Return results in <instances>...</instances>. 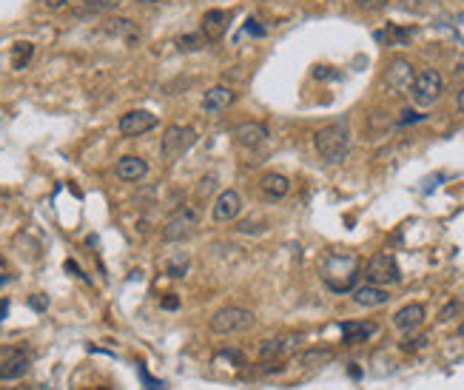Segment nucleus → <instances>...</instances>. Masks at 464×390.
<instances>
[{"instance_id":"nucleus-1","label":"nucleus","mask_w":464,"mask_h":390,"mask_svg":"<svg viewBox=\"0 0 464 390\" xmlns=\"http://www.w3.org/2000/svg\"><path fill=\"white\" fill-rule=\"evenodd\" d=\"M319 276L334 293H348L356 288V279L362 276V262L350 251H331L322 260Z\"/></svg>"},{"instance_id":"nucleus-2","label":"nucleus","mask_w":464,"mask_h":390,"mask_svg":"<svg viewBox=\"0 0 464 390\" xmlns=\"http://www.w3.org/2000/svg\"><path fill=\"white\" fill-rule=\"evenodd\" d=\"M314 145L319 151V157L328 160V163H339L345 160V154L350 148V131L348 126L342 123H334V126H325L314 134Z\"/></svg>"},{"instance_id":"nucleus-3","label":"nucleus","mask_w":464,"mask_h":390,"mask_svg":"<svg viewBox=\"0 0 464 390\" xmlns=\"http://www.w3.org/2000/svg\"><path fill=\"white\" fill-rule=\"evenodd\" d=\"M200 225V208L197 205H180L169 222L163 225V240L166 243H185Z\"/></svg>"},{"instance_id":"nucleus-4","label":"nucleus","mask_w":464,"mask_h":390,"mask_svg":"<svg viewBox=\"0 0 464 390\" xmlns=\"http://www.w3.org/2000/svg\"><path fill=\"white\" fill-rule=\"evenodd\" d=\"M441 92H444V80H441V74L436 71V68H425V71H419L416 77H413V86H410V97H413V103L419 106V109H427V106H433L439 97H441Z\"/></svg>"},{"instance_id":"nucleus-5","label":"nucleus","mask_w":464,"mask_h":390,"mask_svg":"<svg viewBox=\"0 0 464 390\" xmlns=\"http://www.w3.org/2000/svg\"><path fill=\"white\" fill-rule=\"evenodd\" d=\"M365 279L370 285L379 288H388V285H399L402 282V271L396 265V260L391 254H373L365 265Z\"/></svg>"},{"instance_id":"nucleus-6","label":"nucleus","mask_w":464,"mask_h":390,"mask_svg":"<svg viewBox=\"0 0 464 390\" xmlns=\"http://www.w3.org/2000/svg\"><path fill=\"white\" fill-rule=\"evenodd\" d=\"M254 314L245 307H219L216 314L211 317L208 328L214 334H240V331H248L254 325Z\"/></svg>"},{"instance_id":"nucleus-7","label":"nucleus","mask_w":464,"mask_h":390,"mask_svg":"<svg viewBox=\"0 0 464 390\" xmlns=\"http://www.w3.org/2000/svg\"><path fill=\"white\" fill-rule=\"evenodd\" d=\"M194 142H197V128H194V126H171V128H166V134H163L160 151H163V157H166L169 163H174V160L183 157V154H185Z\"/></svg>"},{"instance_id":"nucleus-8","label":"nucleus","mask_w":464,"mask_h":390,"mask_svg":"<svg viewBox=\"0 0 464 390\" xmlns=\"http://www.w3.org/2000/svg\"><path fill=\"white\" fill-rule=\"evenodd\" d=\"M413 77H416V71H413L410 60L393 57L391 66H388V71H384V83H388V89L393 95H408L410 86H413Z\"/></svg>"},{"instance_id":"nucleus-9","label":"nucleus","mask_w":464,"mask_h":390,"mask_svg":"<svg viewBox=\"0 0 464 390\" xmlns=\"http://www.w3.org/2000/svg\"><path fill=\"white\" fill-rule=\"evenodd\" d=\"M154 126H157V117H154L151 111H145V109H131L117 123V128H120L123 137H140V134L151 131Z\"/></svg>"},{"instance_id":"nucleus-10","label":"nucleus","mask_w":464,"mask_h":390,"mask_svg":"<svg viewBox=\"0 0 464 390\" xmlns=\"http://www.w3.org/2000/svg\"><path fill=\"white\" fill-rule=\"evenodd\" d=\"M228 20H231V15H228L225 9H208V12L202 15V23H200L202 37H205L208 43H219V40L225 37V32H228Z\"/></svg>"},{"instance_id":"nucleus-11","label":"nucleus","mask_w":464,"mask_h":390,"mask_svg":"<svg viewBox=\"0 0 464 390\" xmlns=\"http://www.w3.org/2000/svg\"><path fill=\"white\" fill-rule=\"evenodd\" d=\"M240 211H243L240 194H237L234 188H228V191H222V194L216 197V202H214V208H211V217H214V222H231V219L240 217Z\"/></svg>"},{"instance_id":"nucleus-12","label":"nucleus","mask_w":464,"mask_h":390,"mask_svg":"<svg viewBox=\"0 0 464 390\" xmlns=\"http://www.w3.org/2000/svg\"><path fill=\"white\" fill-rule=\"evenodd\" d=\"M234 103H237V92L231 86H211L202 95V111L205 114H219V111L231 109Z\"/></svg>"},{"instance_id":"nucleus-13","label":"nucleus","mask_w":464,"mask_h":390,"mask_svg":"<svg viewBox=\"0 0 464 390\" xmlns=\"http://www.w3.org/2000/svg\"><path fill=\"white\" fill-rule=\"evenodd\" d=\"M114 174L123 180V183H140L145 174H148V163L137 154H126V157L117 160L114 166Z\"/></svg>"},{"instance_id":"nucleus-14","label":"nucleus","mask_w":464,"mask_h":390,"mask_svg":"<svg viewBox=\"0 0 464 390\" xmlns=\"http://www.w3.org/2000/svg\"><path fill=\"white\" fill-rule=\"evenodd\" d=\"M425 317H427L425 305H419V302H410V305L399 307L396 314H393V325H396L402 334H408V331H416V328L425 322Z\"/></svg>"},{"instance_id":"nucleus-15","label":"nucleus","mask_w":464,"mask_h":390,"mask_svg":"<svg viewBox=\"0 0 464 390\" xmlns=\"http://www.w3.org/2000/svg\"><path fill=\"white\" fill-rule=\"evenodd\" d=\"M302 336L299 334H288V336H276V339H265L260 345V356L262 359H276V356H285V353H293L299 348Z\"/></svg>"},{"instance_id":"nucleus-16","label":"nucleus","mask_w":464,"mask_h":390,"mask_svg":"<svg viewBox=\"0 0 464 390\" xmlns=\"http://www.w3.org/2000/svg\"><path fill=\"white\" fill-rule=\"evenodd\" d=\"M353 293V302L356 305H362V307H381L384 302L391 299V293L384 291V288H379V285H359V288H353L350 291Z\"/></svg>"},{"instance_id":"nucleus-17","label":"nucleus","mask_w":464,"mask_h":390,"mask_svg":"<svg viewBox=\"0 0 464 390\" xmlns=\"http://www.w3.org/2000/svg\"><path fill=\"white\" fill-rule=\"evenodd\" d=\"M234 140L243 148H257L260 142L268 140V128L262 123H243V126L234 128Z\"/></svg>"},{"instance_id":"nucleus-18","label":"nucleus","mask_w":464,"mask_h":390,"mask_svg":"<svg viewBox=\"0 0 464 390\" xmlns=\"http://www.w3.org/2000/svg\"><path fill=\"white\" fill-rule=\"evenodd\" d=\"M29 367H32V362H29L26 353H12V356H6L4 362H0V382H15V379L26 376Z\"/></svg>"},{"instance_id":"nucleus-19","label":"nucleus","mask_w":464,"mask_h":390,"mask_svg":"<svg viewBox=\"0 0 464 390\" xmlns=\"http://www.w3.org/2000/svg\"><path fill=\"white\" fill-rule=\"evenodd\" d=\"M339 328H342V339H345V345H359V342H367V339L379 331V325H376V322H342Z\"/></svg>"},{"instance_id":"nucleus-20","label":"nucleus","mask_w":464,"mask_h":390,"mask_svg":"<svg viewBox=\"0 0 464 390\" xmlns=\"http://www.w3.org/2000/svg\"><path fill=\"white\" fill-rule=\"evenodd\" d=\"M260 188H262V194H265L268 200H282V197H288V191H291V180H288L285 174L271 171V174H262Z\"/></svg>"},{"instance_id":"nucleus-21","label":"nucleus","mask_w":464,"mask_h":390,"mask_svg":"<svg viewBox=\"0 0 464 390\" xmlns=\"http://www.w3.org/2000/svg\"><path fill=\"white\" fill-rule=\"evenodd\" d=\"M334 359V351H328V348H311V351H305V353H299L296 356V365H328Z\"/></svg>"},{"instance_id":"nucleus-22","label":"nucleus","mask_w":464,"mask_h":390,"mask_svg":"<svg viewBox=\"0 0 464 390\" xmlns=\"http://www.w3.org/2000/svg\"><path fill=\"white\" fill-rule=\"evenodd\" d=\"M32 54H35V43H29V40H20V43H15L12 46V66L20 71V68H26L29 66V60H32Z\"/></svg>"},{"instance_id":"nucleus-23","label":"nucleus","mask_w":464,"mask_h":390,"mask_svg":"<svg viewBox=\"0 0 464 390\" xmlns=\"http://www.w3.org/2000/svg\"><path fill=\"white\" fill-rule=\"evenodd\" d=\"M80 4L86 9H92V12H111V9H117L123 4V0H80Z\"/></svg>"},{"instance_id":"nucleus-24","label":"nucleus","mask_w":464,"mask_h":390,"mask_svg":"<svg viewBox=\"0 0 464 390\" xmlns=\"http://www.w3.org/2000/svg\"><path fill=\"white\" fill-rule=\"evenodd\" d=\"M202 43H205V37H202V35H183V37L177 40V46H180L183 51H200V49H202Z\"/></svg>"},{"instance_id":"nucleus-25","label":"nucleus","mask_w":464,"mask_h":390,"mask_svg":"<svg viewBox=\"0 0 464 390\" xmlns=\"http://www.w3.org/2000/svg\"><path fill=\"white\" fill-rule=\"evenodd\" d=\"M356 6H362L365 12H379L388 6V0H356Z\"/></svg>"},{"instance_id":"nucleus-26","label":"nucleus","mask_w":464,"mask_h":390,"mask_svg":"<svg viewBox=\"0 0 464 390\" xmlns=\"http://www.w3.org/2000/svg\"><path fill=\"white\" fill-rule=\"evenodd\" d=\"M422 120H427V114H419V111H402L399 126H410V123H422Z\"/></svg>"},{"instance_id":"nucleus-27","label":"nucleus","mask_w":464,"mask_h":390,"mask_svg":"<svg viewBox=\"0 0 464 390\" xmlns=\"http://www.w3.org/2000/svg\"><path fill=\"white\" fill-rule=\"evenodd\" d=\"M245 32H248V35H254V37H265V26H262L260 20H254V18H251V20H245Z\"/></svg>"},{"instance_id":"nucleus-28","label":"nucleus","mask_w":464,"mask_h":390,"mask_svg":"<svg viewBox=\"0 0 464 390\" xmlns=\"http://www.w3.org/2000/svg\"><path fill=\"white\" fill-rule=\"evenodd\" d=\"M219 359H231L234 365H245V353H240V351H222Z\"/></svg>"},{"instance_id":"nucleus-29","label":"nucleus","mask_w":464,"mask_h":390,"mask_svg":"<svg viewBox=\"0 0 464 390\" xmlns=\"http://www.w3.org/2000/svg\"><path fill=\"white\" fill-rule=\"evenodd\" d=\"M260 231H265L262 222H251V219H245V222L240 225V233H260Z\"/></svg>"},{"instance_id":"nucleus-30","label":"nucleus","mask_w":464,"mask_h":390,"mask_svg":"<svg viewBox=\"0 0 464 390\" xmlns=\"http://www.w3.org/2000/svg\"><path fill=\"white\" fill-rule=\"evenodd\" d=\"M160 305H163V310H177L180 307V296L177 293H166Z\"/></svg>"},{"instance_id":"nucleus-31","label":"nucleus","mask_w":464,"mask_h":390,"mask_svg":"<svg viewBox=\"0 0 464 390\" xmlns=\"http://www.w3.org/2000/svg\"><path fill=\"white\" fill-rule=\"evenodd\" d=\"M29 305H32L35 310H46V307H49V299H46L43 293H35V296H29Z\"/></svg>"},{"instance_id":"nucleus-32","label":"nucleus","mask_w":464,"mask_h":390,"mask_svg":"<svg viewBox=\"0 0 464 390\" xmlns=\"http://www.w3.org/2000/svg\"><path fill=\"white\" fill-rule=\"evenodd\" d=\"M214 183H216V174H205V177H202V185H200V197H205V194L214 188Z\"/></svg>"},{"instance_id":"nucleus-33","label":"nucleus","mask_w":464,"mask_h":390,"mask_svg":"<svg viewBox=\"0 0 464 390\" xmlns=\"http://www.w3.org/2000/svg\"><path fill=\"white\" fill-rule=\"evenodd\" d=\"M422 345H427L425 336H419V339H408V342L402 345V351H416V348H422Z\"/></svg>"},{"instance_id":"nucleus-34","label":"nucleus","mask_w":464,"mask_h":390,"mask_svg":"<svg viewBox=\"0 0 464 390\" xmlns=\"http://www.w3.org/2000/svg\"><path fill=\"white\" fill-rule=\"evenodd\" d=\"M185 271H188V265H185V262H183V265H171V268H169V276L180 279V276H185Z\"/></svg>"},{"instance_id":"nucleus-35","label":"nucleus","mask_w":464,"mask_h":390,"mask_svg":"<svg viewBox=\"0 0 464 390\" xmlns=\"http://www.w3.org/2000/svg\"><path fill=\"white\" fill-rule=\"evenodd\" d=\"M453 314H458V305H456V302H453V305H447V307H444V310H441V319H444V322H447V319H450V317H453Z\"/></svg>"},{"instance_id":"nucleus-36","label":"nucleus","mask_w":464,"mask_h":390,"mask_svg":"<svg viewBox=\"0 0 464 390\" xmlns=\"http://www.w3.org/2000/svg\"><path fill=\"white\" fill-rule=\"evenodd\" d=\"M6 314H9V299H0V322L6 319Z\"/></svg>"},{"instance_id":"nucleus-37","label":"nucleus","mask_w":464,"mask_h":390,"mask_svg":"<svg viewBox=\"0 0 464 390\" xmlns=\"http://www.w3.org/2000/svg\"><path fill=\"white\" fill-rule=\"evenodd\" d=\"M66 271H68V274H74V276H83V274H80V268H77V262H74V260H68V262H66Z\"/></svg>"},{"instance_id":"nucleus-38","label":"nucleus","mask_w":464,"mask_h":390,"mask_svg":"<svg viewBox=\"0 0 464 390\" xmlns=\"http://www.w3.org/2000/svg\"><path fill=\"white\" fill-rule=\"evenodd\" d=\"M43 4H46L49 9H63V6H66V0H43Z\"/></svg>"},{"instance_id":"nucleus-39","label":"nucleus","mask_w":464,"mask_h":390,"mask_svg":"<svg viewBox=\"0 0 464 390\" xmlns=\"http://www.w3.org/2000/svg\"><path fill=\"white\" fill-rule=\"evenodd\" d=\"M0 390H32L29 384H15V387H0Z\"/></svg>"},{"instance_id":"nucleus-40","label":"nucleus","mask_w":464,"mask_h":390,"mask_svg":"<svg viewBox=\"0 0 464 390\" xmlns=\"http://www.w3.org/2000/svg\"><path fill=\"white\" fill-rule=\"evenodd\" d=\"M456 103H458V109H461V111H464V89H461V92H458V100H456Z\"/></svg>"},{"instance_id":"nucleus-41","label":"nucleus","mask_w":464,"mask_h":390,"mask_svg":"<svg viewBox=\"0 0 464 390\" xmlns=\"http://www.w3.org/2000/svg\"><path fill=\"white\" fill-rule=\"evenodd\" d=\"M134 4H142V6H148V4H163V0H134Z\"/></svg>"},{"instance_id":"nucleus-42","label":"nucleus","mask_w":464,"mask_h":390,"mask_svg":"<svg viewBox=\"0 0 464 390\" xmlns=\"http://www.w3.org/2000/svg\"><path fill=\"white\" fill-rule=\"evenodd\" d=\"M148 390H163V387H160V384H154V387H148Z\"/></svg>"},{"instance_id":"nucleus-43","label":"nucleus","mask_w":464,"mask_h":390,"mask_svg":"<svg viewBox=\"0 0 464 390\" xmlns=\"http://www.w3.org/2000/svg\"><path fill=\"white\" fill-rule=\"evenodd\" d=\"M4 282H6V276H0V285H4Z\"/></svg>"}]
</instances>
